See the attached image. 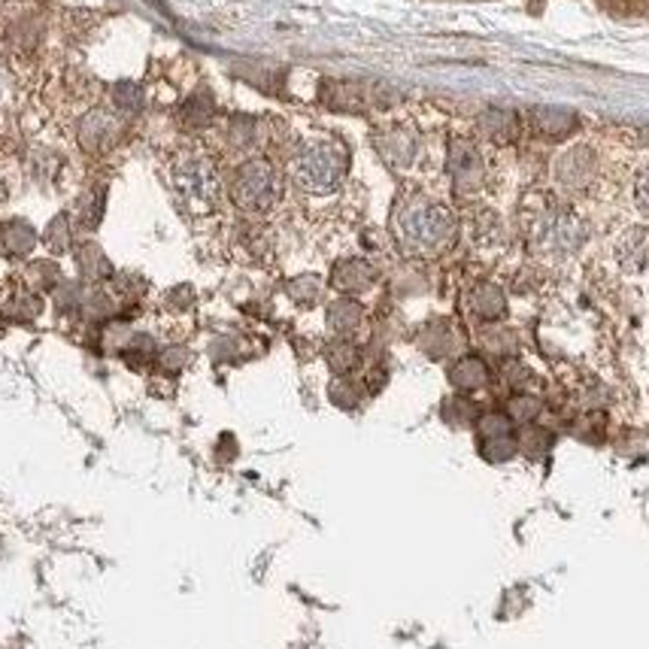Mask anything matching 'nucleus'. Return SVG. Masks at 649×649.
Masks as SVG:
<instances>
[{
    "label": "nucleus",
    "mask_w": 649,
    "mask_h": 649,
    "mask_svg": "<svg viewBox=\"0 0 649 649\" xmlns=\"http://www.w3.org/2000/svg\"><path fill=\"white\" fill-rule=\"evenodd\" d=\"M392 228L403 252L422 258L443 252L459 234L456 213L449 210L447 203L426 198V194H413V198L398 203V210L392 216Z\"/></svg>",
    "instance_id": "1"
},
{
    "label": "nucleus",
    "mask_w": 649,
    "mask_h": 649,
    "mask_svg": "<svg viewBox=\"0 0 649 649\" xmlns=\"http://www.w3.org/2000/svg\"><path fill=\"white\" fill-rule=\"evenodd\" d=\"M349 170V152L335 140H316L298 149V156L291 158L289 173L291 182L303 194H335Z\"/></svg>",
    "instance_id": "2"
},
{
    "label": "nucleus",
    "mask_w": 649,
    "mask_h": 649,
    "mask_svg": "<svg viewBox=\"0 0 649 649\" xmlns=\"http://www.w3.org/2000/svg\"><path fill=\"white\" fill-rule=\"evenodd\" d=\"M228 194L243 213H270L282 198L280 170L273 168L268 158H249L231 173Z\"/></svg>",
    "instance_id": "3"
},
{
    "label": "nucleus",
    "mask_w": 649,
    "mask_h": 649,
    "mask_svg": "<svg viewBox=\"0 0 649 649\" xmlns=\"http://www.w3.org/2000/svg\"><path fill=\"white\" fill-rule=\"evenodd\" d=\"M528 237L540 256H571L586 240V224L565 207H543L528 224Z\"/></svg>",
    "instance_id": "4"
},
{
    "label": "nucleus",
    "mask_w": 649,
    "mask_h": 649,
    "mask_svg": "<svg viewBox=\"0 0 649 649\" xmlns=\"http://www.w3.org/2000/svg\"><path fill=\"white\" fill-rule=\"evenodd\" d=\"M173 186L191 210H213L219 201V177L213 161L201 152H182L173 161Z\"/></svg>",
    "instance_id": "5"
},
{
    "label": "nucleus",
    "mask_w": 649,
    "mask_h": 649,
    "mask_svg": "<svg viewBox=\"0 0 649 649\" xmlns=\"http://www.w3.org/2000/svg\"><path fill=\"white\" fill-rule=\"evenodd\" d=\"M449 180L452 189L461 198H473L486 182V158H482L480 146L470 140H456L449 146Z\"/></svg>",
    "instance_id": "6"
},
{
    "label": "nucleus",
    "mask_w": 649,
    "mask_h": 649,
    "mask_svg": "<svg viewBox=\"0 0 649 649\" xmlns=\"http://www.w3.org/2000/svg\"><path fill=\"white\" fill-rule=\"evenodd\" d=\"M616 264L626 270V273H647L649 270V228L635 224L622 234L616 237L613 247Z\"/></svg>",
    "instance_id": "7"
},
{
    "label": "nucleus",
    "mask_w": 649,
    "mask_h": 649,
    "mask_svg": "<svg viewBox=\"0 0 649 649\" xmlns=\"http://www.w3.org/2000/svg\"><path fill=\"white\" fill-rule=\"evenodd\" d=\"M373 282H377V268L370 261H365V258H343L331 270V286L340 294H347V298L361 294V291H370Z\"/></svg>",
    "instance_id": "8"
},
{
    "label": "nucleus",
    "mask_w": 649,
    "mask_h": 649,
    "mask_svg": "<svg viewBox=\"0 0 649 649\" xmlns=\"http://www.w3.org/2000/svg\"><path fill=\"white\" fill-rule=\"evenodd\" d=\"M468 310L477 322H498L507 313L505 291L492 286V282H480L473 286L468 294Z\"/></svg>",
    "instance_id": "9"
},
{
    "label": "nucleus",
    "mask_w": 649,
    "mask_h": 649,
    "mask_svg": "<svg viewBox=\"0 0 649 649\" xmlns=\"http://www.w3.org/2000/svg\"><path fill=\"white\" fill-rule=\"evenodd\" d=\"M592 170H595V158L589 149H571V152H565L559 158V164H556V177L565 189H582L586 182L592 180Z\"/></svg>",
    "instance_id": "10"
},
{
    "label": "nucleus",
    "mask_w": 649,
    "mask_h": 649,
    "mask_svg": "<svg viewBox=\"0 0 649 649\" xmlns=\"http://www.w3.org/2000/svg\"><path fill=\"white\" fill-rule=\"evenodd\" d=\"M361 322H365V310L356 298H337L331 307H328V328L337 340H352V335L359 331Z\"/></svg>",
    "instance_id": "11"
},
{
    "label": "nucleus",
    "mask_w": 649,
    "mask_h": 649,
    "mask_svg": "<svg viewBox=\"0 0 649 649\" xmlns=\"http://www.w3.org/2000/svg\"><path fill=\"white\" fill-rule=\"evenodd\" d=\"M492 380V373H489V365L477 356H465L459 359L452 368H449V382L459 389V392H480L486 389Z\"/></svg>",
    "instance_id": "12"
},
{
    "label": "nucleus",
    "mask_w": 649,
    "mask_h": 649,
    "mask_svg": "<svg viewBox=\"0 0 649 649\" xmlns=\"http://www.w3.org/2000/svg\"><path fill=\"white\" fill-rule=\"evenodd\" d=\"M37 243L34 228L22 219H10V222L0 224V249L12 258L28 256Z\"/></svg>",
    "instance_id": "13"
},
{
    "label": "nucleus",
    "mask_w": 649,
    "mask_h": 649,
    "mask_svg": "<svg viewBox=\"0 0 649 649\" xmlns=\"http://www.w3.org/2000/svg\"><path fill=\"white\" fill-rule=\"evenodd\" d=\"M531 124H535L543 137L559 140V137L571 134L573 124H577V116L568 110H561V107H538V110L531 112Z\"/></svg>",
    "instance_id": "14"
},
{
    "label": "nucleus",
    "mask_w": 649,
    "mask_h": 649,
    "mask_svg": "<svg viewBox=\"0 0 649 649\" xmlns=\"http://www.w3.org/2000/svg\"><path fill=\"white\" fill-rule=\"evenodd\" d=\"M328 365H331V370L335 373H340V377H349L352 370H359L361 365V349L352 343V340H335L331 347H328Z\"/></svg>",
    "instance_id": "15"
},
{
    "label": "nucleus",
    "mask_w": 649,
    "mask_h": 649,
    "mask_svg": "<svg viewBox=\"0 0 649 649\" xmlns=\"http://www.w3.org/2000/svg\"><path fill=\"white\" fill-rule=\"evenodd\" d=\"M79 268H82V273L86 277H91V280H103V277H112V264L107 261V256H103L101 249L98 247H82L79 249Z\"/></svg>",
    "instance_id": "16"
},
{
    "label": "nucleus",
    "mask_w": 649,
    "mask_h": 649,
    "mask_svg": "<svg viewBox=\"0 0 649 649\" xmlns=\"http://www.w3.org/2000/svg\"><path fill=\"white\" fill-rule=\"evenodd\" d=\"M482 131L492 137V140H510V137L516 134V116L513 112H501V110H492L486 112V119H482Z\"/></svg>",
    "instance_id": "17"
},
{
    "label": "nucleus",
    "mask_w": 649,
    "mask_h": 649,
    "mask_svg": "<svg viewBox=\"0 0 649 649\" xmlns=\"http://www.w3.org/2000/svg\"><path fill=\"white\" fill-rule=\"evenodd\" d=\"M477 431L480 440H492V437H510L513 435V422L505 413H486L477 419Z\"/></svg>",
    "instance_id": "18"
},
{
    "label": "nucleus",
    "mask_w": 649,
    "mask_h": 649,
    "mask_svg": "<svg viewBox=\"0 0 649 649\" xmlns=\"http://www.w3.org/2000/svg\"><path fill=\"white\" fill-rule=\"evenodd\" d=\"M7 316H12V319H34V316H40V298L37 294H31V291H19L12 301H7Z\"/></svg>",
    "instance_id": "19"
},
{
    "label": "nucleus",
    "mask_w": 649,
    "mask_h": 649,
    "mask_svg": "<svg viewBox=\"0 0 649 649\" xmlns=\"http://www.w3.org/2000/svg\"><path fill=\"white\" fill-rule=\"evenodd\" d=\"M482 456L489 461H510L516 456V440L510 437H492V440H482Z\"/></svg>",
    "instance_id": "20"
},
{
    "label": "nucleus",
    "mask_w": 649,
    "mask_h": 649,
    "mask_svg": "<svg viewBox=\"0 0 649 649\" xmlns=\"http://www.w3.org/2000/svg\"><path fill=\"white\" fill-rule=\"evenodd\" d=\"M289 294L298 303H313V301H319V294H322V282L316 280V277H301V280H291Z\"/></svg>",
    "instance_id": "21"
},
{
    "label": "nucleus",
    "mask_w": 649,
    "mask_h": 649,
    "mask_svg": "<svg viewBox=\"0 0 649 649\" xmlns=\"http://www.w3.org/2000/svg\"><path fill=\"white\" fill-rule=\"evenodd\" d=\"M46 243L56 249V252H64L70 247V228L64 216H58L56 222L46 228Z\"/></svg>",
    "instance_id": "22"
},
{
    "label": "nucleus",
    "mask_w": 649,
    "mask_h": 649,
    "mask_svg": "<svg viewBox=\"0 0 649 649\" xmlns=\"http://www.w3.org/2000/svg\"><path fill=\"white\" fill-rule=\"evenodd\" d=\"M538 413H540V401L538 398H531V395H516L513 401H510V416L519 419V422H531Z\"/></svg>",
    "instance_id": "23"
},
{
    "label": "nucleus",
    "mask_w": 649,
    "mask_h": 649,
    "mask_svg": "<svg viewBox=\"0 0 649 649\" xmlns=\"http://www.w3.org/2000/svg\"><path fill=\"white\" fill-rule=\"evenodd\" d=\"M522 449H526L531 459H540L549 449V435H543L538 428H528L526 435H522Z\"/></svg>",
    "instance_id": "24"
},
{
    "label": "nucleus",
    "mask_w": 649,
    "mask_h": 649,
    "mask_svg": "<svg viewBox=\"0 0 649 649\" xmlns=\"http://www.w3.org/2000/svg\"><path fill=\"white\" fill-rule=\"evenodd\" d=\"M635 203L638 210L649 219V168H643L638 173V182H635Z\"/></svg>",
    "instance_id": "25"
}]
</instances>
